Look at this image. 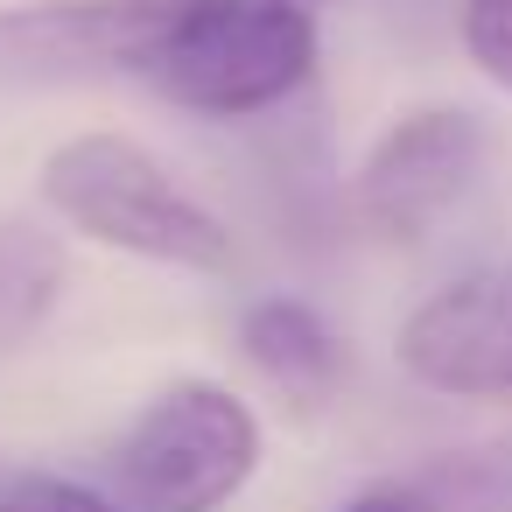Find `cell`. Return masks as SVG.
Masks as SVG:
<instances>
[{"instance_id": "6da1fadb", "label": "cell", "mask_w": 512, "mask_h": 512, "mask_svg": "<svg viewBox=\"0 0 512 512\" xmlns=\"http://www.w3.org/2000/svg\"><path fill=\"white\" fill-rule=\"evenodd\" d=\"M36 183L43 204L92 246L183 274H239V232L134 134H71L43 155Z\"/></svg>"}, {"instance_id": "7a4b0ae2", "label": "cell", "mask_w": 512, "mask_h": 512, "mask_svg": "<svg viewBox=\"0 0 512 512\" xmlns=\"http://www.w3.org/2000/svg\"><path fill=\"white\" fill-rule=\"evenodd\" d=\"M316 50L302 0H169L141 85L197 120H253L309 85Z\"/></svg>"}, {"instance_id": "3957f363", "label": "cell", "mask_w": 512, "mask_h": 512, "mask_svg": "<svg viewBox=\"0 0 512 512\" xmlns=\"http://www.w3.org/2000/svg\"><path fill=\"white\" fill-rule=\"evenodd\" d=\"M267 456L260 414L218 379L162 386L106 463V498L120 512H225Z\"/></svg>"}, {"instance_id": "277c9868", "label": "cell", "mask_w": 512, "mask_h": 512, "mask_svg": "<svg viewBox=\"0 0 512 512\" xmlns=\"http://www.w3.org/2000/svg\"><path fill=\"white\" fill-rule=\"evenodd\" d=\"M484 169V120L463 106H414L400 113L351 176V211L372 239L414 246L428 239Z\"/></svg>"}, {"instance_id": "5b68a950", "label": "cell", "mask_w": 512, "mask_h": 512, "mask_svg": "<svg viewBox=\"0 0 512 512\" xmlns=\"http://www.w3.org/2000/svg\"><path fill=\"white\" fill-rule=\"evenodd\" d=\"M169 0H29L0 8V85L141 78Z\"/></svg>"}, {"instance_id": "8992f818", "label": "cell", "mask_w": 512, "mask_h": 512, "mask_svg": "<svg viewBox=\"0 0 512 512\" xmlns=\"http://www.w3.org/2000/svg\"><path fill=\"white\" fill-rule=\"evenodd\" d=\"M407 379L456 400H512V267L435 288L393 337Z\"/></svg>"}, {"instance_id": "52a82bcc", "label": "cell", "mask_w": 512, "mask_h": 512, "mask_svg": "<svg viewBox=\"0 0 512 512\" xmlns=\"http://www.w3.org/2000/svg\"><path fill=\"white\" fill-rule=\"evenodd\" d=\"M239 351L253 358V372L267 386H281L288 400H323L344 379V337L323 323V309H309L302 295H260L239 316Z\"/></svg>"}, {"instance_id": "ba28073f", "label": "cell", "mask_w": 512, "mask_h": 512, "mask_svg": "<svg viewBox=\"0 0 512 512\" xmlns=\"http://www.w3.org/2000/svg\"><path fill=\"white\" fill-rule=\"evenodd\" d=\"M407 491L421 512H512V442L449 449V456L407 470Z\"/></svg>"}, {"instance_id": "9c48e42d", "label": "cell", "mask_w": 512, "mask_h": 512, "mask_svg": "<svg viewBox=\"0 0 512 512\" xmlns=\"http://www.w3.org/2000/svg\"><path fill=\"white\" fill-rule=\"evenodd\" d=\"M456 29H463L470 64H477L498 92H512V0H463Z\"/></svg>"}, {"instance_id": "30bf717a", "label": "cell", "mask_w": 512, "mask_h": 512, "mask_svg": "<svg viewBox=\"0 0 512 512\" xmlns=\"http://www.w3.org/2000/svg\"><path fill=\"white\" fill-rule=\"evenodd\" d=\"M0 512H120V505L99 484L50 477V470H22V477H0Z\"/></svg>"}, {"instance_id": "8fae6325", "label": "cell", "mask_w": 512, "mask_h": 512, "mask_svg": "<svg viewBox=\"0 0 512 512\" xmlns=\"http://www.w3.org/2000/svg\"><path fill=\"white\" fill-rule=\"evenodd\" d=\"M337 512H421V505H414L407 477H379V484H365L358 498H344Z\"/></svg>"}, {"instance_id": "7c38bea8", "label": "cell", "mask_w": 512, "mask_h": 512, "mask_svg": "<svg viewBox=\"0 0 512 512\" xmlns=\"http://www.w3.org/2000/svg\"><path fill=\"white\" fill-rule=\"evenodd\" d=\"M302 8H323V0H302Z\"/></svg>"}]
</instances>
